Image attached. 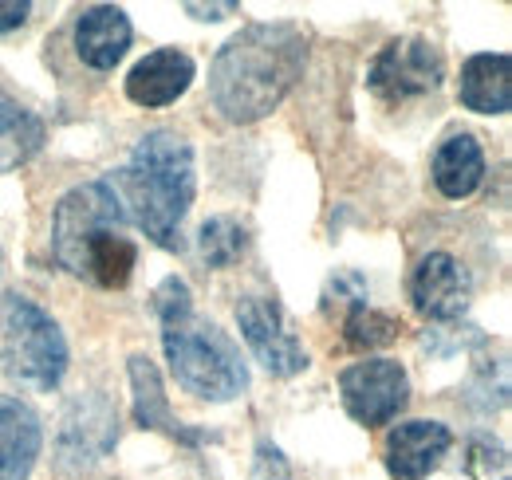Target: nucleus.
<instances>
[{
  "label": "nucleus",
  "instance_id": "nucleus-10",
  "mask_svg": "<svg viewBox=\"0 0 512 480\" xmlns=\"http://www.w3.org/2000/svg\"><path fill=\"white\" fill-rule=\"evenodd\" d=\"M473 296V280L465 272V264L449 252H426L410 276V300L414 307L434 319V323H453L465 315Z\"/></svg>",
  "mask_w": 512,
  "mask_h": 480
},
{
  "label": "nucleus",
  "instance_id": "nucleus-8",
  "mask_svg": "<svg viewBox=\"0 0 512 480\" xmlns=\"http://www.w3.org/2000/svg\"><path fill=\"white\" fill-rule=\"evenodd\" d=\"M119 445V410L107 394H79L60 418L56 461L67 473L91 469Z\"/></svg>",
  "mask_w": 512,
  "mask_h": 480
},
{
  "label": "nucleus",
  "instance_id": "nucleus-19",
  "mask_svg": "<svg viewBox=\"0 0 512 480\" xmlns=\"http://www.w3.org/2000/svg\"><path fill=\"white\" fill-rule=\"evenodd\" d=\"M398 335H402V319H394V315H386L379 307H371L367 300L347 303V315H343V339H347V347L375 351V347H390Z\"/></svg>",
  "mask_w": 512,
  "mask_h": 480
},
{
  "label": "nucleus",
  "instance_id": "nucleus-22",
  "mask_svg": "<svg viewBox=\"0 0 512 480\" xmlns=\"http://www.w3.org/2000/svg\"><path fill=\"white\" fill-rule=\"evenodd\" d=\"M241 4L237 0H225V4H197V0H190L186 4V12H190L193 20H225V16H233Z\"/></svg>",
  "mask_w": 512,
  "mask_h": 480
},
{
  "label": "nucleus",
  "instance_id": "nucleus-7",
  "mask_svg": "<svg viewBox=\"0 0 512 480\" xmlns=\"http://www.w3.org/2000/svg\"><path fill=\"white\" fill-rule=\"evenodd\" d=\"M339 394H343V410L359 425L367 429L390 425L410 406V374L394 359L351 362L339 374Z\"/></svg>",
  "mask_w": 512,
  "mask_h": 480
},
{
  "label": "nucleus",
  "instance_id": "nucleus-18",
  "mask_svg": "<svg viewBox=\"0 0 512 480\" xmlns=\"http://www.w3.org/2000/svg\"><path fill=\"white\" fill-rule=\"evenodd\" d=\"M44 146V122L0 91V170L24 166Z\"/></svg>",
  "mask_w": 512,
  "mask_h": 480
},
{
  "label": "nucleus",
  "instance_id": "nucleus-14",
  "mask_svg": "<svg viewBox=\"0 0 512 480\" xmlns=\"http://www.w3.org/2000/svg\"><path fill=\"white\" fill-rule=\"evenodd\" d=\"M127 374H130V418L138 429H154V433H166L174 441H186V445H197L205 441V433H193L186 429L182 421L174 418L170 402H166V390H162V374L158 366L146 359V355H130L127 362Z\"/></svg>",
  "mask_w": 512,
  "mask_h": 480
},
{
  "label": "nucleus",
  "instance_id": "nucleus-16",
  "mask_svg": "<svg viewBox=\"0 0 512 480\" xmlns=\"http://www.w3.org/2000/svg\"><path fill=\"white\" fill-rule=\"evenodd\" d=\"M457 99L477 115H509L512 107V60L505 52L469 56L457 79Z\"/></svg>",
  "mask_w": 512,
  "mask_h": 480
},
{
  "label": "nucleus",
  "instance_id": "nucleus-1",
  "mask_svg": "<svg viewBox=\"0 0 512 480\" xmlns=\"http://www.w3.org/2000/svg\"><path fill=\"white\" fill-rule=\"evenodd\" d=\"M308 67V40L296 24H249L209 63V99L221 119L249 126L272 115Z\"/></svg>",
  "mask_w": 512,
  "mask_h": 480
},
{
  "label": "nucleus",
  "instance_id": "nucleus-17",
  "mask_svg": "<svg viewBox=\"0 0 512 480\" xmlns=\"http://www.w3.org/2000/svg\"><path fill=\"white\" fill-rule=\"evenodd\" d=\"M485 181V150L473 134H449L434 154V185L449 201H461L469 193H477V185Z\"/></svg>",
  "mask_w": 512,
  "mask_h": 480
},
{
  "label": "nucleus",
  "instance_id": "nucleus-15",
  "mask_svg": "<svg viewBox=\"0 0 512 480\" xmlns=\"http://www.w3.org/2000/svg\"><path fill=\"white\" fill-rule=\"evenodd\" d=\"M130 20L115 4H91L75 20V52L95 71H111L130 48Z\"/></svg>",
  "mask_w": 512,
  "mask_h": 480
},
{
  "label": "nucleus",
  "instance_id": "nucleus-6",
  "mask_svg": "<svg viewBox=\"0 0 512 480\" xmlns=\"http://www.w3.org/2000/svg\"><path fill=\"white\" fill-rule=\"evenodd\" d=\"M442 79H446V60L426 36L390 40L367 71V87L383 103H406V99L430 95L442 87Z\"/></svg>",
  "mask_w": 512,
  "mask_h": 480
},
{
  "label": "nucleus",
  "instance_id": "nucleus-2",
  "mask_svg": "<svg viewBox=\"0 0 512 480\" xmlns=\"http://www.w3.org/2000/svg\"><path fill=\"white\" fill-rule=\"evenodd\" d=\"M123 213L127 225L142 229L166 252H182V221L193 205V146L178 130H150L138 138V146L130 150L127 166L115 170L111 178H103Z\"/></svg>",
  "mask_w": 512,
  "mask_h": 480
},
{
  "label": "nucleus",
  "instance_id": "nucleus-13",
  "mask_svg": "<svg viewBox=\"0 0 512 480\" xmlns=\"http://www.w3.org/2000/svg\"><path fill=\"white\" fill-rule=\"evenodd\" d=\"M40 449H44L40 414L20 398L0 394V480L32 477Z\"/></svg>",
  "mask_w": 512,
  "mask_h": 480
},
{
  "label": "nucleus",
  "instance_id": "nucleus-4",
  "mask_svg": "<svg viewBox=\"0 0 512 480\" xmlns=\"http://www.w3.org/2000/svg\"><path fill=\"white\" fill-rule=\"evenodd\" d=\"M0 362L8 378L36 390H56L67 374V339L60 323L20 292L0 300Z\"/></svg>",
  "mask_w": 512,
  "mask_h": 480
},
{
  "label": "nucleus",
  "instance_id": "nucleus-23",
  "mask_svg": "<svg viewBox=\"0 0 512 480\" xmlns=\"http://www.w3.org/2000/svg\"><path fill=\"white\" fill-rule=\"evenodd\" d=\"M0 264H4V256H0Z\"/></svg>",
  "mask_w": 512,
  "mask_h": 480
},
{
  "label": "nucleus",
  "instance_id": "nucleus-20",
  "mask_svg": "<svg viewBox=\"0 0 512 480\" xmlns=\"http://www.w3.org/2000/svg\"><path fill=\"white\" fill-rule=\"evenodd\" d=\"M197 248H201V260L205 268H229L245 256L249 248V233L237 217H209L197 233Z\"/></svg>",
  "mask_w": 512,
  "mask_h": 480
},
{
  "label": "nucleus",
  "instance_id": "nucleus-5",
  "mask_svg": "<svg viewBox=\"0 0 512 480\" xmlns=\"http://www.w3.org/2000/svg\"><path fill=\"white\" fill-rule=\"evenodd\" d=\"M111 229H127V213L107 181L99 178L67 189L56 205V217H52V252L60 260V268L75 276L87 244Z\"/></svg>",
  "mask_w": 512,
  "mask_h": 480
},
{
  "label": "nucleus",
  "instance_id": "nucleus-3",
  "mask_svg": "<svg viewBox=\"0 0 512 480\" xmlns=\"http://www.w3.org/2000/svg\"><path fill=\"white\" fill-rule=\"evenodd\" d=\"M154 315L162 323V351L178 386L205 402H233L249 390V366L237 343L193 311L190 284L166 276L154 292Z\"/></svg>",
  "mask_w": 512,
  "mask_h": 480
},
{
  "label": "nucleus",
  "instance_id": "nucleus-9",
  "mask_svg": "<svg viewBox=\"0 0 512 480\" xmlns=\"http://www.w3.org/2000/svg\"><path fill=\"white\" fill-rule=\"evenodd\" d=\"M237 327L249 343V351L256 355V362L276 374V378H292L300 370H308V351L300 343V335L288 327L284 307L272 296H245L237 303Z\"/></svg>",
  "mask_w": 512,
  "mask_h": 480
},
{
  "label": "nucleus",
  "instance_id": "nucleus-12",
  "mask_svg": "<svg viewBox=\"0 0 512 480\" xmlns=\"http://www.w3.org/2000/svg\"><path fill=\"white\" fill-rule=\"evenodd\" d=\"M193 83V60L178 48H158L127 75V99L138 107H170Z\"/></svg>",
  "mask_w": 512,
  "mask_h": 480
},
{
  "label": "nucleus",
  "instance_id": "nucleus-11",
  "mask_svg": "<svg viewBox=\"0 0 512 480\" xmlns=\"http://www.w3.org/2000/svg\"><path fill=\"white\" fill-rule=\"evenodd\" d=\"M453 445V433L442 421H402L386 433V469L394 480H426Z\"/></svg>",
  "mask_w": 512,
  "mask_h": 480
},
{
  "label": "nucleus",
  "instance_id": "nucleus-21",
  "mask_svg": "<svg viewBox=\"0 0 512 480\" xmlns=\"http://www.w3.org/2000/svg\"><path fill=\"white\" fill-rule=\"evenodd\" d=\"M28 16H32V4L28 0H0V36L24 28Z\"/></svg>",
  "mask_w": 512,
  "mask_h": 480
}]
</instances>
